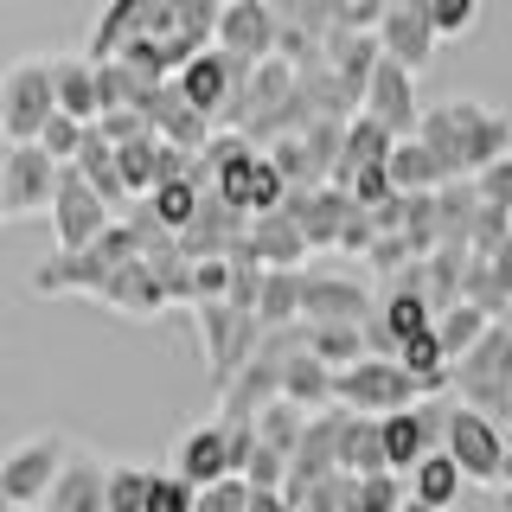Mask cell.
<instances>
[{"label":"cell","instance_id":"7c38bea8","mask_svg":"<svg viewBox=\"0 0 512 512\" xmlns=\"http://www.w3.org/2000/svg\"><path fill=\"white\" fill-rule=\"evenodd\" d=\"M423 96H416V77L404 71V64H391V58H378V71H372V84H365V109L359 116H372L391 141H416V128H423Z\"/></svg>","mask_w":512,"mask_h":512},{"label":"cell","instance_id":"d590c367","mask_svg":"<svg viewBox=\"0 0 512 512\" xmlns=\"http://www.w3.org/2000/svg\"><path fill=\"white\" fill-rule=\"evenodd\" d=\"M359 506H365V512H404V506H410V480H404V474H372V480H359Z\"/></svg>","mask_w":512,"mask_h":512},{"label":"cell","instance_id":"2e32d148","mask_svg":"<svg viewBox=\"0 0 512 512\" xmlns=\"http://www.w3.org/2000/svg\"><path fill=\"white\" fill-rule=\"evenodd\" d=\"M288 218H295V231L308 237V250H340V231L352 218V199L340 186H308V192H288L282 205Z\"/></svg>","mask_w":512,"mask_h":512},{"label":"cell","instance_id":"44dd1931","mask_svg":"<svg viewBox=\"0 0 512 512\" xmlns=\"http://www.w3.org/2000/svg\"><path fill=\"white\" fill-rule=\"evenodd\" d=\"M52 90H58V116L96 128L103 122V90H96V64L77 52V58H52Z\"/></svg>","mask_w":512,"mask_h":512},{"label":"cell","instance_id":"cb8c5ba5","mask_svg":"<svg viewBox=\"0 0 512 512\" xmlns=\"http://www.w3.org/2000/svg\"><path fill=\"white\" fill-rule=\"evenodd\" d=\"M391 148H397V141L384 135L372 116H352V122H346V148H340V173H333V186L346 192L365 167H384V160H391Z\"/></svg>","mask_w":512,"mask_h":512},{"label":"cell","instance_id":"74e56055","mask_svg":"<svg viewBox=\"0 0 512 512\" xmlns=\"http://www.w3.org/2000/svg\"><path fill=\"white\" fill-rule=\"evenodd\" d=\"M231 276H237V263H192V301H231Z\"/></svg>","mask_w":512,"mask_h":512},{"label":"cell","instance_id":"8fae6325","mask_svg":"<svg viewBox=\"0 0 512 512\" xmlns=\"http://www.w3.org/2000/svg\"><path fill=\"white\" fill-rule=\"evenodd\" d=\"M58 160L45 148H7L0 160V205H7V218H52V199H58Z\"/></svg>","mask_w":512,"mask_h":512},{"label":"cell","instance_id":"4316f807","mask_svg":"<svg viewBox=\"0 0 512 512\" xmlns=\"http://www.w3.org/2000/svg\"><path fill=\"white\" fill-rule=\"evenodd\" d=\"M301 346H308L333 378L352 372L359 359H372V340H365V327H301Z\"/></svg>","mask_w":512,"mask_h":512},{"label":"cell","instance_id":"5b68a950","mask_svg":"<svg viewBox=\"0 0 512 512\" xmlns=\"http://www.w3.org/2000/svg\"><path fill=\"white\" fill-rule=\"evenodd\" d=\"M52 116H58L52 58H13L7 77H0V135H7V148H32Z\"/></svg>","mask_w":512,"mask_h":512},{"label":"cell","instance_id":"f1b7e54d","mask_svg":"<svg viewBox=\"0 0 512 512\" xmlns=\"http://www.w3.org/2000/svg\"><path fill=\"white\" fill-rule=\"evenodd\" d=\"M397 365H404V372L423 384L429 397H442V391H448V352H442V340H436V327L416 333L410 346H397Z\"/></svg>","mask_w":512,"mask_h":512},{"label":"cell","instance_id":"d6a6232c","mask_svg":"<svg viewBox=\"0 0 512 512\" xmlns=\"http://www.w3.org/2000/svg\"><path fill=\"white\" fill-rule=\"evenodd\" d=\"M301 429H308V410H295V404H269L263 416H256V442H263V448H276L282 461L295 455Z\"/></svg>","mask_w":512,"mask_h":512},{"label":"cell","instance_id":"9a60e30c","mask_svg":"<svg viewBox=\"0 0 512 512\" xmlns=\"http://www.w3.org/2000/svg\"><path fill=\"white\" fill-rule=\"evenodd\" d=\"M244 77H250L244 64H237V58H224L218 45H212V52H199V58H192L186 71H180V77H173V90H180L186 103H192V109H199L205 122L218 128V122H224V109H231V96H237V84H244Z\"/></svg>","mask_w":512,"mask_h":512},{"label":"cell","instance_id":"7bdbcfd3","mask_svg":"<svg viewBox=\"0 0 512 512\" xmlns=\"http://www.w3.org/2000/svg\"><path fill=\"white\" fill-rule=\"evenodd\" d=\"M500 327H506V333H512V308H506V320H500Z\"/></svg>","mask_w":512,"mask_h":512},{"label":"cell","instance_id":"3957f363","mask_svg":"<svg viewBox=\"0 0 512 512\" xmlns=\"http://www.w3.org/2000/svg\"><path fill=\"white\" fill-rule=\"evenodd\" d=\"M448 391H455V404L461 410H474V416H512V333L493 320L487 327V340H480L461 365H448Z\"/></svg>","mask_w":512,"mask_h":512},{"label":"cell","instance_id":"6da1fadb","mask_svg":"<svg viewBox=\"0 0 512 512\" xmlns=\"http://www.w3.org/2000/svg\"><path fill=\"white\" fill-rule=\"evenodd\" d=\"M429 154H436L442 180L448 186H468L493 160L512 154V122L500 116L493 103H474V96H448V103H429L423 109V128H416Z\"/></svg>","mask_w":512,"mask_h":512},{"label":"cell","instance_id":"e575fe53","mask_svg":"<svg viewBox=\"0 0 512 512\" xmlns=\"http://www.w3.org/2000/svg\"><path fill=\"white\" fill-rule=\"evenodd\" d=\"M429 7V26H436V39H461V32L480 26V0H423Z\"/></svg>","mask_w":512,"mask_h":512},{"label":"cell","instance_id":"d6986e66","mask_svg":"<svg viewBox=\"0 0 512 512\" xmlns=\"http://www.w3.org/2000/svg\"><path fill=\"white\" fill-rule=\"evenodd\" d=\"M244 256L256 269H308V237L295 231V218L288 212H269V218H250V244Z\"/></svg>","mask_w":512,"mask_h":512},{"label":"cell","instance_id":"83f0119b","mask_svg":"<svg viewBox=\"0 0 512 512\" xmlns=\"http://www.w3.org/2000/svg\"><path fill=\"white\" fill-rule=\"evenodd\" d=\"M461 487H468V480H461V468H455L448 455H429L423 468L410 474V500L429 506V512H448V506L461 500Z\"/></svg>","mask_w":512,"mask_h":512},{"label":"cell","instance_id":"ffe728a7","mask_svg":"<svg viewBox=\"0 0 512 512\" xmlns=\"http://www.w3.org/2000/svg\"><path fill=\"white\" fill-rule=\"evenodd\" d=\"M109 314H128V320H154L160 308H167V288H160V276H154V263L148 256H141V263H128V269H116V276H109V288L103 295Z\"/></svg>","mask_w":512,"mask_h":512},{"label":"cell","instance_id":"ee69618b","mask_svg":"<svg viewBox=\"0 0 512 512\" xmlns=\"http://www.w3.org/2000/svg\"><path fill=\"white\" fill-rule=\"evenodd\" d=\"M404 512H429V506H416V500H410V506H404Z\"/></svg>","mask_w":512,"mask_h":512},{"label":"cell","instance_id":"f546056e","mask_svg":"<svg viewBox=\"0 0 512 512\" xmlns=\"http://www.w3.org/2000/svg\"><path fill=\"white\" fill-rule=\"evenodd\" d=\"M135 26H141V0H116V7H103V20H96L90 32V64H109V58H122V45L135 39Z\"/></svg>","mask_w":512,"mask_h":512},{"label":"cell","instance_id":"ab89813d","mask_svg":"<svg viewBox=\"0 0 512 512\" xmlns=\"http://www.w3.org/2000/svg\"><path fill=\"white\" fill-rule=\"evenodd\" d=\"M192 512H250V487H244V480H218V487L199 493Z\"/></svg>","mask_w":512,"mask_h":512},{"label":"cell","instance_id":"9c48e42d","mask_svg":"<svg viewBox=\"0 0 512 512\" xmlns=\"http://www.w3.org/2000/svg\"><path fill=\"white\" fill-rule=\"evenodd\" d=\"M378 301L359 276H333V269H308L301 276V327H372Z\"/></svg>","mask_w":512,"mask_h":512},{"label":"cell","instance_id":"ac0fdd59","mask_svg":"<svg viewBox=\"0 0 512 512\" xmlns=\"http://www.w3.org/2000/svg\"><path fill=\"white\" fill-rule=\"evenodd\" d=\"M173 474H180L192 493L218 487V480H237V474H231V442H224V423H218V416H212V423H199V429H186Z\"/></svg>","mask_w":512,"mask_h":512},{"label":"cell","instance_id":"30bf717a","mask_svg":"<svg viewBox=\"0 0 512 512\" xmlns=\"http://www.w3.org/2000/svg\"><path fill=\"white\" fill-rule=\"evenodd\" d=\"M218 52L237 58L244 71L256 64H269L282 52V13L269 7V0H231V7H218Z\"/></svg>","mask_w":512,"mask_h":512},{"label":"cell","instance_id":"d4e9b609","mask_svg":"<svg viewBox=\"0 0 512 512\" xmlns=\"http://www.w3.org/2000/svg\"><path fill=\"white\" fill-rule=\"evenodd\" d=\"M384 173H391V192L397 199H423V192H442V167H436V154L423 148V141H397L391 160H384Z\"/></svg>","mask_w":512,"mask_h":512},{"label":"cell","instance_id":"c3c4849f","mask_svg":"<svg viewBox=\"0 0 512 512\" xmlns=\"http://www.w3.org/2000/svg\"><path fill=\"white\" fill-rule=\"evenodd\" d=\"M0 224H7V205H0Z\"/></svg>","mask_w":512,"mask_h":512},{"label":"cell","instance_id":"8d00e7d4","mask_svg":"<svg viewBox=\"0 0 512 512\" xmlns=\"http://www.w3.org/2000/svg\"><path fill=\"white\" fill-rule=\"evenodd\" d=\"M474 199L487 205V212L512 218V154H506V160H493V167H487V173L474 180Z\"/></svg>","mask_w":512,"mask_h":512},{"label":"cell","instance_id":"484cf974","mask_svg":"<svg viewBox=\"0 0 512 512\" xmlns=\"http://www.w3.org/2000/svg\"><path fill=\"white\" fill-rule=\"evenodd\" d=\"M301 276H308V269H263V295H256L263 333L301 327Z\"/></svg>","mask_w":512,"mask_h":512},{"label":"cell","instance_id":"60d3db41","mask_svg":"<svg viewBox=\"0 0 512 512\" xmlns=\"http://www.w3.org/2000/svg\"><path fill=\"white\" fill-rule=\"evenodd\" d=\"M250 512H295L282 493H250Z\"/></svg>","mask_w":512,"mask_h":512},{"label":"cell","instance_id":"4dcf8cb0","mask_svg":"<svg viewBox=\"0 0 512 512\" xmlns=\"http://www.w3.org/2000/svg\"><path fill=\"white\" fill-rule=\"evenodd\" d=\"M487 327H493V320L480 314V308H468V301H461V308H448V314H436V340H442V352H448V365L468 359V352L487 340Z\"/></svg>","mask_w":512,"mask_h":512},{"label":"cell","instance_id":"7402d4cb","mask_svg":"<svg viewBox=\"0 0 512 512\" xmlns=\"http://www.w3.org/2000/svg\"><path fill=\"white\" fill-rule=\"evenodd\" d=\"M282 404H295V410H308V416L340 410V404H333V372L314 359L308 346H295V352H288V365H282Z\"/></svg>","mask_w":512,"mask_h":512},{"label":"cell","instance_id":"7a4b0ae2","mask_svg":"<svg viewBox=\"0 0 512 512\" xmlns=\"http://www.w3.org/2000/svg\"><path fill=\"white\" fill-rule=\"evenodd\" d=\"M128 263H141V237L128 231V218H116L90 250H77V256H64V250L45 256V263L32 269V288H39V295H103L109 276H116V269H128Z\"/></svg>","mask_w":512,"mask_h":512},{"label":"cell","instance_id":"4fadbf2b","mask_svg":"<svg viewBox=\"0 0 512 512\" xmlns=\"http://www.w3.org/2000/svg\"><path fill=\"white\" fill-rule=\"evenodd\" d=\"M116 224V212H109L103 199L84 186V173L77 167H64L58 173V199H52V231H58V250L64 256H77V250H90L96 237Z\"/></svg>","mask_w":512,"mask_h":512},{"label":"cell","instance_id":"52a82bcc","mask_svg":"<svg viewBox=\"0 0 512 512\" xmlns=\"http://www.w3.org/2000/svg\"><path fill=\"white\" fill-rule=\"evenodd\" d=\"M64 461H71V442L64 436H26V442H13L7 455H0V493H7V506H39L52 500V487H58V474H64Z\"/></svg>","mask_w":512,"mask_h":512},{"label":"cell","instance_id":"5bb4252c","mask_svg":"<svg viewBox=\"0 0 512 512\" xmlns=\"http://www.w3.org/2000/svg\"><path fill=\"white\" fill-rule=\"evenodd\" d=\"M436 26H429V7L423 0H391L384 7V26H378V52L391 64H404L410 77L429 71V58H436Z\"/></svg>","mask_w":512,"mask_h":512},{"label":"cell","instance_id":"836d02e7","mask_svg":"<svg viewBox=\"0 0 512 512\" xmlns=\"http://www.w3.org/2000/svg\"><path fill=\"white\" fill-rule=\"evenodd\" d=\"M84 141H90V128H84V122H71V116H52V122H45V135L32 141V148H45V154L58 160V167H71V160L84 154Z\"/></svg>","mask_w":512,"mask_h":512},{"label":"cell","instance_id":"7dc6e473","mask_svg":"<svg viewBox=\"0 0 512 512\" xmlns=\"http://www.w3.org/2000/svg\"><path fill=\"white\" fill-rule=\"evenodd\" d=\"M13 512H39V506H13Z\"/></svg>","mask_w":512,"mask_h":512},{"label":"cell","instance_id":"1f68e13d","mask_svg":"<svg viewBox=\"0 0 512 512\" xmlns=\"http://www.w3.org/2000/svg\"><path fill=\"white\" fill-rule=\"evenodd\" d=\"M154 474L160 468H148V461H116L109 468V512H148Z\"/></svg>","mask_w":512,"mask_h":512},{"label":"cell","instance_id":"e0dca14e","mask_svg":"<svg viewBox=\"0 0 512 512\" xmlns=\"http://www.w3.org/2000/svg\"><path fill=\"white\" fill-rule=\"evenodd\" d=\"M45 512H109V461L90 455V448H71Z\"/></svg>","mask_w":512,"mask_h":512},{"label":"cell","instance_id":"ba28073f","mask_svg":"<svg viewBox=\"0 0 512 512\" xmlns=\"http://www.w3.org/2000/svg\"><path fill=\"white\" fill-rule=\"evenodd\" d=\"M442 455L461 468V480H474V487H500L506 474V436L493 416H474V410H448V429H442Z\"/></svg>","mask_w":512,"mask_h":512},{"label":"cell","instance_id":"f6af8a7d","mask_svg":"<svg viewBox=\"0 0 512 512\" xmlns=\"http://www.w3.org/2000/svg\"><path fill=\"white\" fill-rule=\"evenodd\" d=\"M0 160H7V135H0Z\"/></svg>","mask_w":512,"mask_h":512},{"label":"cell","instance_id":"f35d334b","mask_svg":"<svg viewBox=\"0 0 512 512\" xmlns=\"http://www.w3.org/2000/svg\"><path fill=\"white\" fill-rule=\"evenodd\" d=\"M199 506V493L186 487L180 474H154V493H148V512H192Z\"/></svg>","mask_w":512,"mask_h":512},{"label":"cell","instance_id":"8992f818","mask_svg":"<svg viewBox=\"0 0 512 512\" xmlns=\"http://www.w3.org/2000/svg\"><path fill=\"white\" fill-rule=\"evenodd\" d=\"M423 384H416L397 359H359L352 372H340L333 378V404L340 410H352V416H397V410H416L423 404Z\"/></svg>","mask_w":512,"mask_h":512},{"label":"cell","instance_id":"603a6c76","mask_svg":"<svg viewBox=\"0 0 512 512\" xmlns=\"http://www.w3.org/2000/svg\"><path fill=\"white\" fill-rule=\"evenodd\" d=\"M340 474H352V480L391 474V468H384V423H378V416H352V410H346V429H340Z\"/></svg>","mask_w":512,"mask_h":512},{"label":"cell","instance_id":"b9f144b4","mask_svg":"<svg viewBox=\"0 0 512 512\" xmlns=\"http://www.w3.org/2000/svg\"><path fill=\"white\" fill-rule=\"evenodd\" d=\"M500 493L512 500V436H506V474H500Z\"/></svg>","mask_w":512,"mask_h":512},{"label":"cell","instance_id":"277c9868","mask_svg":"<svg viewBox=\"0 0 512 512\" xmlns=\"http://www.w3.org/2000/svg\"><path fill=\"white\" fill-rule=\"evenodd\" d=\"M192 327H199V346H205V378H212V391H224V384L256 359V346H263V320L231 308V301H192Z\"/></svg>","mask_w":512,"mask_h":512},{"label":"cell","instance_id":"bcb514c9","mask_svg":"<svg viewBox=\"0 0 512 512\" xmlns=\"http://www.w3.org/2000/svg\"><path fill=\"white\" fill-rule=\"evenodd\" d=\"M0 512H13V506H7V493H0Z\"/></svg>","mask_w":512,"mask_h":512}]
</instances>
